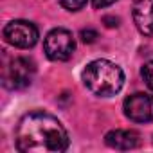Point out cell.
I'll return each mask as SVG.
<instances>
[{"mask_svg": "<svg viewBox=\"0 0 153 153\" xmlns=\"http://www.w3.org/2000/svg\"><path fill=\"white\" fill-rule=\"evenodd\" d=\"M140 76H142L144 83L153 90V61L144 63V67H142V70H140Z\"/></svg>", "mask_w": 153, "mask_h": 153, "instance_id": "9", "label": "cell"}, {"mask_svg": "<svg viewBox=\"0 0 153 153\" xmlns=\"http://www.w3.org/2000/svg\"><path fill=\"white\" fill-rule=\"evenodd\" d=\"M59 4L67 11H79L87 6V0H59Z\"/></svg>", "mask_w": 153, "mask_h": 153, "instance_id": "10", "label": "cell"}, {"mask_svg": "<svg viewBox=\"0 0 153 153\" xmlns=\"http://www.w3.org/2000/svg\"><path fill=\"white\" fill-rule=\"evenodd\" d=\"M83 83L92 94L110 97L123 88L124 72L110 59H94L83 70Z\"/></svg>", "mask_w": 153, "mask_h": 153, "instance_id": "2", "label": "cell"}, {"mask_svg": "<svg viewBox=\"0 0 153 153\" xmlns=\"http://www.w3.org/2000/svg\"><path fill=\"white\" fill-rule=\"evenodd\" d=\"M133 22L140 34L153 36V0H137L133 4Z\"/></svg>", "mask_w": 153, "mask_h": 153, "instance_id": "7", "label": "cell"}, {"mask_svg": "<svg viewBox=\"0 0 153 153\" xmlns=\"http://www.w3.org/2000/svg\"><path fill=\"white\" fill-rule=\"evenodd\" d=\"M115 2V0H92V4L96 9H103V7H108Z\"/></svg>", "mask_w": 153, "mask_h": 153, "instance_id": "12", "label": "cell"}, {"mask_svg": "<svg viewBox=\"0 0 153 153\" xmlns=\"http://www.w3.org/2000/svg\"><path fill=\"white\" fill-rule=\"evenodd\" d=\"M70 144L58 117L36 110L25 114L16 126V148L24 153H59Z\"/></svg>", "mask_w": 153, "mask_h": 153, "instance_id": "1", "label": "cell"}, {"mask_svg": "<svg viewBox=\"0 0 153 153\" xmlns=\"http://www.w3.org/2000/svg\"><path fill=\"white\" fill-rule=\"evenodd\" d=\"M43 51H45L47 58L52 61H67L72 58V54L76 51V40L70 31L58 27V29H52L45 36Z\"/></svg>", "mask_w": 153, "mask_h": 153, "instance_id": "3", "label": "cell"}, {"mask_svg": "<svg viewBox=\"0 0 153 153\" xmlns=\"http://www.w3.org/2000/svg\"><path fill=\"white\" fill-rule=\"evenodd\" d=\"M123 110H124V115L133 123H151L153 121V96L146 92H135L124 99Z\"/></svg>", "mask_w": 153, "mask_h": 153, "instance_id": "6", "label": "cell"}, {"mask_svg": "<svg viewBox=\"0 0 153 153\" xmlns=\"http://www.w3.org/2000/svg\"><path fill=\"white\" fill-rule=\"evenodd\" d=\"M36 74V65L29 58H15L4 70V87L9 90L27 88Z\"/></svg>", "mask_w": 153, "mask_h": 153, "instance_id": "4", "label": "cell"}, {"mask_svg": "<svg viewBox=\"0 0 153 153\" xmlns=\"http://www.w3.org/2000/svg\"><path fill=\"white\" fill-rule=\"evenodd\" d=\"M105 142L114 149H135L140 144V135L133 130H112L105 135Z\"/></svg>", "mask_w": 153, "mask_h": 153, "instance_id": "8", "label": "cell"}, {"mask_svg": "<svg viewBox=\"0 0 153 153\" xmlns=\"http://www.w3.org/2000/svg\"><path fill=\"white\" fill-rule=\"evenodd\" d=\"M4 38L7 43L18 49H31L36 45L40 33L33 22L27 20H13L4 27Z\"/></svg>", "mask_w": 153, "mask_h": 153, "instance_id": "5", "label": "cell"}, {"mask_svg": "<svg viewBox=\"0 0 153 153\" xmlns=\"http://www.w3.org/2000/svg\"><path fill=\"white\" fill-rule=\"evenodd\" d=\"M96 38H97L96 31H92V29H83L81 31V40L85 43H92V42H96Z\"/></svg>", "mask_w": 153, "mask_h": 153, "instance_id": "11", "label": "cell"}]
</instances>
